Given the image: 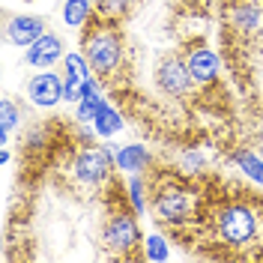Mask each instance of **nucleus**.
<instances>
[{
	"mask_svg": "<svg viewBox=\"0 0 263 263\" xmlns=\"http://www.w3.org/2000/svg\"><path fill=\"white\" fill-rule=\"evenodd\" d=\"M215 233L224 246H251L257 239V213L246 203H224L215 213Z\"/></svg>",
	"mask_w": 263,
	"mask_h": 263,
	"instance_id": "obj_1",
	"label": "nucleus"
},
{
	"mask_svg": "<svg viewBox=\"0 0 263 263\" xmlns=\"http://www.w3.org/2000/svg\"><path fill=\"white\" fill-rule=\"evenodd\" d=\"M84 57L99 75H105V78L114 75L117 66H120V57H123V45H120L114 24H99L96 30L84 39Z\"/></svg>",
	"mask_w": 263,
	"mask_h": 263,
	"instance_id": "obj_2",
	"label": "nucleus"
},
{
	"mask_svg": "<svg viewBox=\"0 0 263 263\" xmlns=\"http://www.w3.org/2000/svg\"><path fill=\"white\" fill-rule=\"evenodd\" d=\"M192 206H195V195L182 192V189H164L156 195L153 200V210H156V218L159 221H167V224H177V221H185L192 215Z\"/></svg>",
	"mask_w": 263,
	"mask_h": 263,
	"instance_id": "obj_3",
	"label": "nucleus"
},
{
	"mask_svg": "<svg viewBox=\"0 0 263 263\" xmlns=\"http://www.w3.org/2000/svg\"><path fill=\"white\" fill-rule=\"evenodd\" d=\"M114 171V156L105 147H90L75 159V177L81 182H102Z\"/></svg>",
	"mask_w": 263,
	"mask_h": 263,
	"instance_id": "obj_4",
	"label": "nucleus"
},
{
	"mask_svg": "<svg viewBox=\"0 0 263 263\" xmlns=\"http://www.w3.org/2000/svg\"><path fill=\"white\" fill-rule=\"evenodd\" d=\"M27 96L33 105L39 108H54L60 99H66V84L54 75V72H42L27 84Z\"/></svg>",
	"mask_w": 263,
	"mask_h": 263,
	"instance_id": "obj_5",
	"label": "nucleus"
},
{
	"mask_svg": "<svg viewBox=\"0 0 263 263\" xmlns=\"http://www.w3.org/2000/svg\"><path fill=\"white\" fill-rule=\"evenodd\" d=\"M159 84H162L164 93H171V96H185L189 87H192L189 63H182L180 57H167V60L159 66Z\"/></svg>",
	"mask_w": 263,
	"mask_h": 263,
	"instance_id": "obj_6",
	"label": "nucleus"
},
{
	"mask_svg": "<svg viewBox=\"0 0 263 263\" xmlns=\"http://www.w3.org/2000/svg\"><path fill=\"white\" fill-rule=\"evenodd\" d=\"M105 242L111 248H117V254L135 248L138 246V224H135V218L126 215V213L114 215V218L108 221V228H105Z\"/></svg>",
	"mask_w": 263,
	"mask_h": 263,
	"instance_id": "obj_7",
	"label": "nucleus"
},
{
	"mask_svg": "<svg viewBox=\"0 0 263 263\" xmlns=\"http://www.w3.org/2000/svg\"><path fill=\"white\" fill-rule=\"evenodd\" d=\"M60 54H63V42H60L54 33H42V36L30 45V51H27V63L45 69V66H51L54 60H60Z\"/></svg>",
	"mask_w": 263,
	"mask_h": 263,
	"instance_id": "obj_8",
	"label": "nucleus"
},
{
	"mask_svg": "<svg viewBox=\"0 0 263 263\" xmlns=\"http://www.w3.org/2000/svg\"><path fill=\"white\" fill-rule=\"evenodd\" d=\"M6 30H9V39L15 45H33L45 33V24H42V18H36V15H18L9 21Z\"/></svg>",
	"mask_w": 263,
	"mask_h": 263,
	"instance_id": "obj_9",
	"label": "nucleus"
},
{
	"mask_svg": "<svg viewBox=\"0 0 263 263\" xmlns=\"http://www.w3.org/2000/svg\"><path fill=\"white\" fill-rule=\"evenodd\" d=\"M189 72L195 81H213L218 75V57L210 48H197L189 54Z\"/></svg>",
	"mask_w": 263,
	"mask_h": 263,
	"instance_id": "obj_10",
	"label": "nucleus"
},
{
	"mask_svg": "<svg viewBox=\"0 0 263 263\" xmlns=\"http://www.w3.org/2000/svg\"><path fill=\"white\" fill-rule=\"evenodd\" d=\"M87 57H78V54H69L66 57V99H75V96H81L78 90H81V84L90 78L87 75V63H84Z\"/></svg>",
	"mask_w": 263,
	"mask_h": 263,
	"instance_id": "obj_11",
	"label": "nucleus"
},
{
	"mask_svg": "<svg viewBox=\"0 0 263 263\" xmlns=\"http://www.w3.org/2000/svg\"><path fill=\"white\" fill-rule=\"evenodd\" d=\"M93 126H96L99 135H117L120 132V114H117L111 105H105V102H99L96 108V120H93Z\"/></svg>",
	"mask_w": 263,
	"mask_h": 263,
	"instance_id": "obj_12",
	"label": "nucleus"
},
{
	"mask_svg": "<svg viewBox=\"0 0 263 263\" xmlns=\"http://www.w3.org/2000/svg\"><path fill=\"white\" fill-rule=\"evenodd\" d=\"M147 164V149L132 144V147H123L117 153V167L120 171H141Z\"/></svg>",
	"mask_w": 263,
	"mask_h": 263,
	"instance_id": "obj_13",
	"label": "nucleus"
},
{
	"mask_svg": "<svg viewBox=\"0 0 263 263\" xmlns=\"http://www.w3.org/2000/svg\"><path fill=\"white\" fill-rule=\"evenodd\" d=\"M90 15V3L87 0H66L63 6V21L69 27H81L84 21Z\"/></svg>",
	"mask_w": 263,
	"mask_h": 263,
	"instance_id": "obj_14",
	"label": "nucleus"
},
{
	"mask_svg": "<svg viewBox=\"0 0 263 263\" xmlns=\"http://www.w3.org/2000/svg\"><path fill=\"white\" fill-rule=\"evenodd\" d=\"M236 162H239V167L246 171L251 180L263 182V162H260V159H254L251 153H236Z\"/></svg>",
	"mask_w": 263,
	"mask_h": 263,
	"instance_id": "obj_15",
	"label": "nucleus"
},
{
	"mask_svg": "<svg viewBox=\"0 0 263 263\" xmlns=\"http://www.w3.org/2000/svg\"><path fill=\"white\" fill-rule=\"evenodd\" d=\"M233 21H236V27H242V30H254L257 21H260V15L254 12V6H239V9L233 12Z\"/></svg>",
	"mask_w": 263,
	"mask_h": 263,
	"instance_id": "obj_16",
	"label": "nucleus"
},
{
	"mask_svg": "<svg viewBox=\"0 0 263 263\" xmlns=\"http://www.w3.org/2000/svg\"><path fill=\"white\" fill-rule=\"evenodd\" d=\"M132 0H99V15L105 18H120L126 9H129Z\"/></svg>",
	"mask_w": 263,
	"mask_h": 263,
	"instance_id": "obj_17",
	"label": "nucleus"
},
{
	"mask_svg": "<svg viewBox=\"0 0 263 263\" xmlns=\"http://www.w3.org/2000/svg\"><path fill=\"white\" fill-rule=\"evenodd\" d=\"M147 257L149 260H164L167 257V246L162 236H149L147 239Z\"/></svg>",
	"mask_w": 263,
	"mask_h": 263,
	"instance_id": "obj_18",
	"label": "nucleus"
},
{
	"mask_svg": "<svg viewBox=\"0 0 263 263\" xmlns=\"http://www.w3.org/2000/svg\"><path fill=\"white\" fill-rule=\"evenodd\" d=\"M0 111H3V141H6V135H9V129H12V126H15L18 114H15V105H12L9 99H3Z\"/></svg>",
	"mask_w": 263,
	"mask_h": 263,
	"instance_id": "obj_19",
	"label": "nucleus"
},
{
	"mask_svg": "<svg viewBox=\"0 0 263 263\" xmlns=\"http://www.w3.org/2000/svg\"><path fill=\"white\" fill-rule=\"evenodd\" d=\"M129 192H132V206L135 210H144V185H141V180H132Z\"/></svg>",
	"mask_w": 263,
	"mask_h": 263,
	"instance_id": "obj_20",
	"label": "nucleus"
},
{
	"mask_svg": "<svg viewBox=\"0 0 263 263\" xmlns=\"http://www.w3.org/2000/svg\"><path fill=\"white\" fill-rule=\"evenodd\" d=\"M78 93H81V99H99V96H96V93H99V84L87 78V81L81 84V90H78Z\"/></svg>",
	"mask_w": 263,
	"mask_h": 263,
	"instance_id": "obj_21",
	"label": "nucleus"
}]
</instances>
